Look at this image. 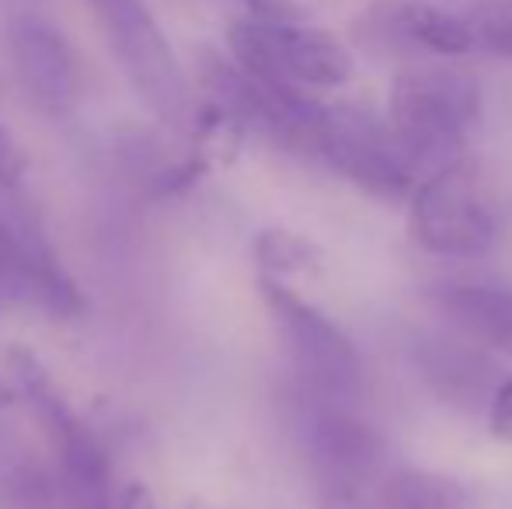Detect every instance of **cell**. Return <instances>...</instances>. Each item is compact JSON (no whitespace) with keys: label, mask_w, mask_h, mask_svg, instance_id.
Returning <instances> with one entry per match:
<instances>
[{"label":"cell","mask_w":512,"mask_h":509,"mask_svg":"<svg viewBox=\"0 0 512 509\" xmlns=\"http://www.w3.org/2000/svg\"><path fill=\"white\" fill-rule=\"evenodd\" d=\"M359 32L387 49H425L432 56L474 53V35L464 14L432 0H384L373 4L359 21Z\"/></svg>","instance_id":"cell-10"},{"label":"cell","mask_w":512,"mask_h":509,"mask_svg":"<svg viewBox=\"0 0 512 509\" xmlns=\"http://www.w3.org/2000/svg\"><path fill=\"white\" fill-rule=\"evenodd\" d=\"M14 401V387L7 381V370H4V360H0V405H11Z\"/></svg>","instance_id":"cell-19"},{"label":"cell","mask_w":512,"mask_h":509,"mask_svg":"<svg viewBox=\"0 0 512 509\" xmlns=\"http://www.w3.org/2000/svg\"><path fill=\"white\" fill-rule=\"evenodd\" d=\"M11 63L25 95L39 105V112L63 119L81 105L84 77L70 39L56 25L35 14H21L11 21Z\"/></svg>","instance_id":"cell-7"},{"label":"cell","mask_w":512,"mask_h":509,"mask_svg":"<svg viewBox=\"0 0 512 509\" xmlns=\"http://www.w3.org/2000/svg\"><path fill=\"white\" fill-rule=\"evenodd\" d=\"M25 178H28L25 150H21L18 136L0 123V192H4V196H14V192L25 189Z\"/></svg>","instance_id":"cell-15"},{"label":"cell","mask_w":512,"mask_h":509,"mask_svg":"<svg viewBox=\"0 0 512 509\" xmlns=\"http://www.w3.org/2000/svg\"><path fill=\"white\" fill-rule=\"evenodd\" d=\"M408 353L418 377L429 384V391L467 415H488L499 384L506 381V374L495 367L492 356L471 346V339L418 335V339H411Z\"/></svg>","instance_id":"cell-9"},{"label":"cell","mask_w":512,"mask_h":509,"mask_svg":"<svg viewBox=\"0 0 512 509\" xmlns=\"http://www.w3.org/2000/svg\"><path fill=\"white\" fill-rule=\"evenodd\" d=\"M307 157L384 199L411 196V189L429 175L422 157L391 126H380L363 109L349 105H324Z\"/></svg>","instance_id":"cell-3"},{"label":"cell","mask_w":512,"mask_h":509,"mask_svg":"<svg viewBox=\"0 0 512 509\" xmlns=\"http://www.w3.org/2000/svg\"><path fill=\"white\" fill-rule=\"evenodd\" d=\"M255 258L262 265V276H300L317 272L324 265V252L310 238L286 227H265L255 238Z\"/></svg>","instance_id":"cell-13"},{"label":"cell","mask_w":512,"mask_h":509,"mask_svg":"<svg viewBox=\"0 0 512 509\" xmlns=\"http://www.w3.org/2000/svg\"><path fill=\"white\" fill-rule=\"evenodd\" d=\"M115 509H157V499H154V492H150V485L129 482L126 489L115 496Z\"/></svg>","instance_id":"cell-18"},{"label":"cell","mask_w":512,"mask_h":509,"mask_svg":"<svg viewBox=\"0 0 512 509\" xmlns=\"http://www.w3.org/2000/svg\"><path fill=\"white\" fill-rule=\"evenodd\" d=\"M304 436L324 492H366L384 464L380 429L342 405H317Z\"/></svg>","instance_id":"cell-8"},{"label":"cell","mask_w":512,"mask_h":509,"mask_svg":"<svg viewBox=\"0 0 512 509\" xmlns=\"http://www.w3.org/2000/svg\"><path fill=\"white\" fill-rule=\"evenodd\" d=\"M258 293L265 300V311L272 314L293 363L300 367L304 381L328 401H352L363 391V360L352 339L317 311L310 300L293 293L283 279L262 276Z\"/></svg>","instance_id":"cell-6"},{"label":"cell","mask_w":512,"mask_h":509,"mask_svg":"<svg viewBox=\"0 0 512 509\" xmlns=\"http://www.w3.org/2000/svg\"><path fill=\"white\" fill-rule=\"evenodd\" d=\"M464 18L471 25L474 49L512 60V0H474Z\"/></svg>","instance_id":"cell-14"},{"label":"cell","mask_w":512,"mask_h":509,"mask_svg":"<svg viewBox=\"0 0 512 509\" xmlns=\"http://www.w3.org/2000/svg\"><path fill=\"white\" fill-rule=\"evenodd\" d=\"M509 192L478 157H450L411 189V238L432 255L478 258L509 224Z\"/></svg>","instance_id":"cell-1"},{"label":"cell","mask_w":512,"mask_h":509,"mask_svg":"<svg viewBox=\"0 0 512 509\" xmlns=\"http://www.w3.org/2000/svg\"><path fill=\"white\" fill-rule=\"evenodd\" d=\"M189 509H213V506H206L203 499H192V503H189Z\"/></svg>","instance_id":"cell-20"},{"label":"cell","mask_w":512,"mask_h":509,"mask_svg":"<svg viewBox=\"0 0 512 509\" xmlns=\"http://www.w3.org/2000/svg\"><path fill=\"white\" fill-rule=\"evenodd\" d=\"M481 119V84L457 67H408L387 95V126L425 161L439 168L457 157Z\"/></svg>","instance_id":"cell-2"},{"label":"cell","mask_w":512,"mask_h":509,"mask_svg":"<svg viewBox=\"0 0 512 509\" xmlns=\"http://www.w3.org/2000/svg\"><path fill=\"white\" fill-rule=\"evenodd\" d=\"M248 7V18L272 21V25H297L307 21V7L300 0H241Z\"/></svg>","instance_id":"cell-16"},{"label":"cell","mask_w":512,"mask_h":509,"mask_svg":"<svg viewBox=\"0 0 512 509\" xmlns=\"http://www.w3.org/2000/svg\"><path fill=\"white\" fill-rule=\"evenodd\" d=\"M373 509H485V496L471 482L432 468H398L380 489Z\"/></svg>","instance_id":"cell-12"},{"label":"cell","mask_w":512,"mask_h":509,"mask_svg":"<svg viewBox=\"0 0 512 509\" xmlns=\"http://www.w3.org/2000/svg\"><path fill=\"white\" fill-rule=\"evenodd\" d=\"M429 304L464 339L512 356V286L495 279H446L429 286Z\"/></svg>","instance_id":"cell-11"},{"label":"cell","mask_w":512,"mask_h":509,"mask_svg":"<svg viewBox=\"0 0 512 509\" xmlns=\"http://www.w3.org/2000/svg\"><path fill=\"white\" fill-rule=\"evenodd\" d=\"M234 63L258 81L293 84V88H342L356 70L349 46L338 35L297 25L241 18L227 32Z\"/></svg>","instance_id":"cell-5"},{"label":"cell","mask_w":512,"mask_h":509,"mask_svg":"<svg viewBox=\"0 0 512 509\" xmlns=\"http://www.w3.org/2000/svg\"><path fill=\"white\" fill-rule=\"evenodd\" d=\"M488 426H492V436L512 443V377L499 384V394L488 408Z\"/></svg>","instance_id":"cell-17"},{"label":"cell","mask_w":512,"mask_h":509,"mask_svg":"<svg viewBox=\"0 0 512 509\" xmlns=\"http://www.w3.org/2000/svg\"><path fill=\"white\" fill-rule=\"evenodd\" d=\"M126 81L157 119L182 126L192 112V91L175 49L143 0H88Z\"/></svg>","instance_id":"cell-4"}]
</instances>
